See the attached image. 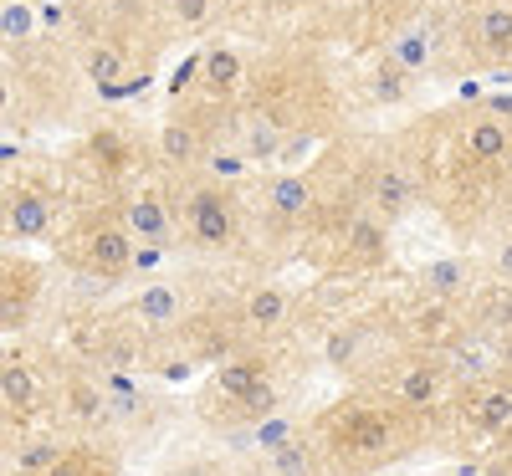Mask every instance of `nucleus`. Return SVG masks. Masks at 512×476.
I'll list each match as a JSON object with an SVG mask.
<instances>
[{
    "label": "nucleus",
    "instance_id": "nucleus-1",
    "mask_svg": "<svg viewBox=\"0 0 512 476\" xmlns=\"http://www.w3.org/2000/svg\"><path fill=\"white\" fill-rule=\"evenodd\" d=\"M190 231L200 246H226L231 241V200L221 190H200L190 200Z\"/></svg>",
    "mask_w": 512,
    "mask_h": 476
},
{
    "label": "nucleus",
    "instance_id": "nucleus-2",
    "mask_svg": "<svg viewBox=\"0 0 512 476\" xmlns=\"http://www.w3.org/2000/svg\"><path fill=\"white\" fill-rule=\"evenodd\" d=\"M134 251H139V241L128 236V226H103V231L88 236V262H93L98 272H123V267H134Z\"/></svg>",
    "mask_w": 512,
    "mask_h": 476
},
{
    "label": "nucleus",
    "instance_id": "nucleus-3",
    "mask_svg": "<svg viewBox=\"0 0 512 476\" xmlns=\"http://www.w3.org/2000/svg\"><path fill=\"white\" fill-rule=\"evenodd\" d=\"M123 226H128V236H134V241H149V246H164V241H169V215H164V205H159L154 195L128 200Z\"/></svg>",
    "mask_w": 512,
    "mask_h": 476
},
{
    "label": "nucleus",
    "instance_id": "nucleus-4",
    "mask_svg": "<svg viewBox=\"0 0 512 476\" xmlns=\"http://www.w3.org/2000/svg\"><path fill=\"white\" fill-rule=\"evenodd\" d=\"M11 231H16V236H47V231H52V200L16 195V200H11Z\"/></svg>",
    "mask_w": 512,
    "mask_h": 476
},
{
    "label": "nucleus",
    "instance_id": "nucleus-5",
    "mask_svg": "<svg viewBox=\"0 0 512 476\" xmlns=\"http://www.w3.org/2000/svg\"><path fill=\"white\" fill-rule=\"evenodd\" d=\"M466 149H472V159H482V164H497V159H507L512 139H507V128L497 118H477L472 134H466Z\"/></svg>",
    "mask_w": 512,
    "mask_h": 476
},
{
    "label": "nucleus",
    "instance_id": "nucleus-6",
    "mask_svg": "<svg viewBox=\"0 0 512 476\" xmlns=\"http://www.w3.org/2000/svg\"><path fill=\"white\" fill-rule=\"evenodd\" d=\"M390 62H400L405 72H420L431 62V36H425V26H405L390 36Z\"/></svg>",
    "mask_w": 512,
    "mask_h": 476
},
{
    "label": "nucleus",
    "instance_id": "nucleus-7",
    "mask_svg": "<svg viewBox=\"0 0 512 476\" xmlns=\"http://www.w3.org/2000/svg\"><path fill=\"white\" fill-rule=\"evenodd\" d=\"M287 313H292V302H287V292H277V287H256V292L246 297V318H251L256 328H282Z\"/></svg>",
    "mask_w": 512,
    "mask_h": 476
},
{
    "label": "nucleus",
    "instance_id": "nucleus-8",
    "mask_svg": "<svg viewBox=\"0 0 512 476\" xmlns=\"http://www.w3.org/2000/svg\"><path fill=\"white\" fill-rule=\"evenodd\" d=\"M374 200L384 215H405L410 210V180L400 175V169H379L374 175Z\"/></svg>",
    "mask_w": 512,
    "mask_h": 476
},
{
    "label": "nucleus",
    "instance_id": "nucleus-9",
    "mask_svg": "<svg viewBox=\"0 0 512 476\" xmlns=\"http://www.w3.org/2000/svg\"><path fill=\"white\" fill-rule=\"evenodd\" d=\"M159 149H164V159H175V164H190L195 154H200V134L185 123V118H175V123H164V134H159Z\"/></svg>",
    "mask_w": 512,
    "mask_h": 476
},
{
    "label": "nucleus",
    "instance_id": "nucleus-10",
    "mask_svg": "<svg viewBox=\"0 0 512 476\" xmlns=\"http://www.w3.org/2000/svg\"><path fill=\"white\" fill-rule=\"evenodd\" d=\"M308 185L297 180V175H282L277 185H272V210L282 215V221H297V215H308Z\"/></svg>",
    "mask_w": 512,
    "mask_h": 476
},
{
    "label": "nucleus",
    "instance_id": "nucleus-11",
    "mask_svg": "<svg viewBox=\"0 0 512 476\" xmlns=\"http://www.w3.org/2000/svg\"><path fill=\"white\" fill-rule=\"evenodd\" d=\"M221 395H231V400H246L251 395V389L256 384H262V364H256V359H236V364H226L221 369Z\"/></svg>",
    "mask_w": 512,
    "mask_h": 476
},
{
    "label": "nucleus",
    "instance_id": "nucleus-12",
    "mask_svg": "<svg viewBox=\"0 0 512 476\" xmlns=\"http://www.w3.org/2000/svg\"><path fill=\"white\" fill-rule=\"evenodd\" d=\"M477 36H482V47H487V52H512V11H502V6L482 11Z\"/></svg>",
    "mask_w": 512,
    "mask_h": 476
},
{
    "label": "nucleus",
    "instance_id": "nucleus-13",
    "mask_svg": "<svg viewBox=\"0 0 512 476\" xmlns=\"http://www.w3.org/2000/svg\"><path fill=\"white\" fill-rule=\"evenodd\" d=\"M175 313H180V292L175 287H149L144 297H139V318L144 323H175Z\"/></svg>",
    "mask_w": 512,
    "mask_h": 476
},
{
    "label": "nucleus",
    "instance_id": "nucleus-14",
    "mask_svg": "<svg viewBox=\"0 0 512 476\" xmlns=\"http://www.w3.org/2000/svg\"><path fill=\"white\" fill-rule=\"evenodd\" d=\"M251 446H256V451H267V456H277L282 446H292V420H287V415H267V420H256Z\"/></svg>",
    "mask_w": 512,
    "mask_h": 476
},
{
    "label": "nucleus",
    "instance_id": "nucleus-15",
    "mask_svg": "<svg viewBox=\"0 0 512 476\" xmlns=\"http://www.w3.org/2000/svg\"><path fill=\"white\" fill-rule=\"evenodd\" d=\"M0 395H6V405L26 410V405L36 400V379H31V369H26V364H6V374H0Z\"/></svg>",
    "mask_w": 512,
    "mask_h": 476
},
{
    "label": "nucleus",
    "instance_id": "nucleus-16",
    "mask_svg": "<svg viewBox=\"0 0 512 476\" xmlns=\"http://www.w3.org/2000/svg\"><path fill=\"white\" fill-rule=\"evenodd\" d=\"M82 67H88V77L98 82V88H108V93L118 88V77H123V57H118V47H93Z\"/></svg>",
    "mask_w": 512,
    "mask_h": 476
},
{
    "label": "nucleus",
    "instance_id": "nucleus-17",
    "mask_svg": "<svg viewBox=\"0 0 512 476\" xmlns=\"http://www.w3.org/2000/svg\"><path fill=\"white\" fill-rule=\"evenodd\" d=\"M246 149H251V159H282V134H277L267 118H256L246 128Z\"/></svg>",
    "mask_w": 512,
    "mask_h": 476
},
{
    "label": "nucleus",
    "instance_id": "nucleus-18",
    "mask_svg": "<svg viewBox=\"0 0 512 476\" xmlns=\"http://www.w3.org/2000/svg\"><path fill=\"white\" fill-rule=\"evenodd\" d=\"M400 400H405V405H431V400H436V369H425V364L410 369V374L400 379Z\"/></svg>",
    "mask_w": 512,
    "mask_h": 476
},
{
    "label": "nucleus",
    "instance_id": "nucleus-19",
    "mask_svg": "<svg viewBox=\"0 0 512 476\" xmlns=\"http://www.w3.org/2000/svg\"><path fill=\"white\" fill-rule=\"evenodd\" d=\"M425 287H431L436 297H456L466 287V267L461 262H436V267H425Z\"/></svg>",
    "mask_w": 512,
    "mask_h": 476
},
{
    "label": "nucleus",
    "instance_id": "nucleus-20",
    "mask_svg": "<svg viewBox=\"0 0 512 476\" xmlns=\"http://www.w3.org/2000/svg\"><path fill=\"white\" fill-rule=\"evenodd\" d=\"M369 88H374L379 103H400V98H405V67H400V62H384V67L374 72Z\"/></svg>",
    "mask_w": 512,
    "mask_h": 476
},
{
    "label": "nucleus",
    "instance_id": "nucleus-21",
    "mask_svg": "<svg viewBox=\"0 0 512 476\" xmlns=\"http://www.w3.org/2000/svg\"><path fill=\"white\" fill-rule=\"evenodd\" d=\"M477 420H482L487 430H497V425L512 420V395H507V389H487V395L477 400Z\"/></svg>",
    "mask_w": 512,
    "mask_h": 476
},
{
    "label": "nucleus",
    "instance_id": "nucleus-22",
    "mask_svg": "<svg viewBox=\"0 0 512 476\" xmlns=\"http://www.w3.org/2000/svg\"><path fill=\"white\" fill-rule=\"evenodd\" d=\"M205 72H210V88H231V82L241 77V62L231 52H210L205 57Z\"/></svg>",
    "mask_w": 512,
    "mask_h": 476
},
{
    "label": "nucleus",
    "instance_id": "nucleus-23",
    "mask_svg": "<svg viewBox=\"0 0 512 476\" xmlns=\"http://www.w3.org/2000/svg\"><path fill=\"white\" fill-rule=\"evenodd\" d=\"M379 251H384V226H374V221H359V226H354V256L374 262Z\"/></svg>",
    "mask_w": 512,
    "mask_h": 476
},
{
    "label": "nucleus",
    "instance_id": "nucleus-24",
    "mask_svg": "<svg viewBox=\"0 0 512 476\" xmlns=\"http://www.w3.org/2000/svg\"><path fill=\"white\" fill-rule=\"evenodd\" d=\"M57 461H62V451H57L52 441H36V446L21 451V471H52Z\"/></svg>",
    "mask_w": 512,
    "mask_h": 476
},
{
    "label": "nucleus",
    "instance_id": "nucleus-25",
    "mask_svg": "<svg viewBox=\"0 0 512 476\" xmlns=\"http://www.w3.org/2000/svg\"><path fill=\"white\" fill-rule=\"evenodd\" d=\"M272 471H277V476H308V451L297 446V441L282 446V451L272 456Z\"/></svg>",
    "mask_w": 512,
    "mask_h": 476
},
{
    "label": "nucleus",
    "instance_id": "nucleus-26",
    "mask_svg": "<svg viewBox=\"0 0 512 476\" xmlns=\"http://www.w3.org/2000/svg\"><path fill=\"white\" fill-rule=\"evenodd\" d=\"M241 405H246V415H251V420H267V415H277V395H272V384L262 379V384H256Z\"/></svg>",
    "mask_w": 512,
    "mask_h": 476
},
{
    "label": "nucleus",
    "instance_id": "nucleus-27",
    "mask_svg": "<svg viewBox=\"0 0 512 476\" xmlns=\"http://www.w3.org/2000/svg\"><path fill=\"white\" fill-rule=\"evenodd\" d=\"M328 364L333 369H349L354 364V333H333L328 338Z\"/></svg>",
    "mask_w": 512,
    "mask_h": 476
},
{
    "label": "nucleus",
    "instance_id": "nucleus-28",
    "mask_svg": "<svg viewBox=\"0 0 512 476\" xmlns=\"http://www.w3.org/2000/svg\"><path fill=\"white\" fill-rule=\"evenodd\" d=\"M210 16V0H175V21H185V26H200Z\"/></svg>",
    "mask_w": 512,
    "mask_h": 476
},
{
    "label": "nucleus",
    "instance_id": "nucleus-29",
    "mask_svg": "<svg viewBox=\"0 0 512 476\" xmlns=\"http://www.w3.org/2000/svg\"><path fill=\"white\" fill-rule=\"evenodd\" d=\"M72 415L93 420V415H103V400L93 395V389H72Z\"/></svg>",
    "mask_w": 512,
    "mask_h": 476
},
{
    "label": "nucleus",
    "instance_id": "nucleus-30",
    "mask_svg": "<svg viewBox=\"0 0 512 476\" xmlns=\"http://www.w3.org/2000/svg\"><path fill=\"white\" fill-rule=\"evenodd\" d=\"M93 154H103V164H108V169H118V164H123V139L98 134V139H93Z\"/></svg>",
    "mask_w": 512,
    "mask_h": 476
},
{
    "label": "nucleus",
    "instance_id": "nucleus-31",
    "mask_svg": "<svg viewBox=\"0 0 512 476\" xmlns=\"http://www.w3.org/2000/svg\"><path fill=\"white\" fill-rule=\"evenodd\" d=\"M0 26H6V36H31V11L26 6H6V21Z\"/></svg>",
    "mask_w": 512,
    "mask_h": 476
},
{
    "label": "nucleus",
    "instance_id": "nucleus-32",
    "mask_svg": "<svg viewBox=\"0 0 512 476\" xmlns=\"http://www.w3.org/2000/svg\"><path fill=\"white\" fill-rule=\"evenodd\" d=\"M492 328H502V323H512V297H492L487 302V313H482Z\"/></svg>",
    "mask_w": 512,
    "mask_h": 476
},
{
    "label": "nucleus",
    "instance_id": "nucleus-33",
    "mask_svg": "<svg viewBox=\"0 0 512 476\" xmlns=\"http://www.w3.org/2000/svg\"><path fill=\"white\" fill-rule=\"evenodd\" d=\"M210 169H216V175H226V180H236V175H241L246 164H241L236 154H216V159H210Z\"/></svg>",
    "mask_w": 512,
    "mask_h": 476
},
{
    "label": "nucleus",
    "instance_id": "nucleus-34",
    "mask_svg": "<svg viewBox=\"0 0 512 476\" xmlns=\"http://www.w3.org/2000/svg\"><path fill=\"white\" fill-rule=\"evenodd\" d=\"M134 267H139V272H154V267H159V246H139V251H134Z\"/></svg>",
    "mask_w": 512,
    "mask_h": 476
},
{
    "label": "nucleus",
    "instance_id": "nucleus-35",
    "mask_svg": "<svg viewBox=\"0 0 512 476\" xmlns=\"http://www.w3.org/2000/svg\"><path fill=\"white\" fill-rule=\"evenodd\" d=\"M497 267H502V277H507V282H512V241H507V246H502V256H497Z\"/></svg>",
    "mask_w": 512,
    "mask_h": 476
},
{
    "label": "nucleus",
    "instance_id": "nucleus-36",
    "mask_svg": "<svg viewBox=\"0 0 512 476\" xmlns=\"http://www.w3.org/2000/svg\"><path fill=\"white\" fill-rule=\"evenodd\" d=\"M492 108H497V113H512V98H497Z\"/></svg>",
    "mask_w": 512,
    "mask_h": 476
},
{
    "label": "nucleus",
    "instance_id": "nucleus-37",
    "mask_svg": "<svg viewBox=\"0 0 512 476\" xmlns=\"http://www.w3.org/2000/svg\"><path fill=\"white\" fill-rule=\"evenodd\" d=\"M502 364L512 369V343H502Z\"/></svg>",
    "mask_w": 512,
    "mask_h": 476
}]
</instances>
